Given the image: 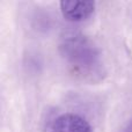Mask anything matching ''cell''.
<instances>
[{"mask_svg": "<svg viewBox=\"0 0 132 132\" xmlns=\"http://www.w3.org/2000/svg\"><path fill=\"white\" fill-rule=\"evenodd\" d=\"M59 52L71 72L85 81H100L105 74L100 50L85 35L66 34L60 41Z\"/></svg>", "mask_w": 132, "mask_h": 132, "instance_id": "6da1fadb", "label": "cell"}, {"mask_svg": "<svg viewBox=\"0 0 132 132\" xmlns=\"http://www.w3.org/2000/svg\"><path fill=\"white\" fill-rule=\"evenodd\" d=\"M46 132H94V130L84 117L73 112H65L49 122Z\"/></svg>", "mask_w": 132, "mask_h": 132, "instance_id": "7a4b0ae2", "label": "cell"}, {"mask_svg": "<svg viewBox=\"0 0 132 132\" xmlns=\"http://www.w3.org/2000/svg\"><path fill=\"white\" fill-rule=\"evenodd\" d=\"M94 1H60V12L71 22H82L90 18L95 12Z\"/></svg>", "mask_w": 132, "mask_h": 132, "instance_id": "3957f363", "label": "cell"}, {"mask_svg": "<svg viewBox=\"0 0 132 132\" xmlns=\"http://www.w3.org/2000/svg\"><path fill=\"white\" fill-rule=\"evenodd\" d=\"M125 132H132V121L128 124V126H126V129H125Z\"/></svg>", "mask_w": 132, "mask_h": 132, "instance_id": "277c9868", "label": "cell"}]
</instances>
